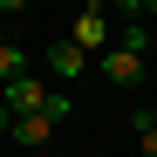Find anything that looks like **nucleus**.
Wrapping results in <instances>:
<instances>
[{
  "label": "nucleus",
  "instance_id": "nucleus-11",
  "mask_svg": "<svg viewBox=\"0 0 157 157\" xmlns=\"http://www.w3.org/2000/svg\"><path fill=\"white\" fill-rule=\"evenodd\" d=\"M137 123H157V89L144 96V109H137Z\"/></svg>",
  "mask_w": 157,
  "mask_h": 157
},
{
  "label": "nucleus",
  "instance_id": "nucleus-14",
  "mask_svg": "<svg viewBox=\"0 0 157 157\" xmlns=\"http://www.w3.org/2000/svg\"><path fill=\"white\" fill-rule=\"evenodd\" d=\"M144 14H157V0H144Z\"/></svg>",
  "mask_w": 157,
  "mask_h": 157
},
{
  "label": "nucleus",
  "instance_id": "nucleus-9",
  "mask_svg": "<svg viewBox=\"0 0 157 157\" xmlns=\"http://www.w3.org/2000/svg\"><path fill=\"white\" fill-rule=\"evenodd\" d=\"M102 7H116L123 21H137V14H144V0H102Z\"/></svg>",
  "mask_w": 157,
  "mask_h": 157
},
{
  "label": "nucleus",
  "instance_id": "nucleus-4",
  "mask_svg": "<svg viewBox=\"0 0 157 157\" xmlns=\"http://www.w3.org/2000/svg\"><path fill=\"white\" fill-rule=\"evenodd\" d=\"M0 102H7V109H14V116H34V109H41V102H48V89L34 82V75H21V82H7V89H0Z\"/></svg>",
  "mask_w": 157,
  "mask_h": 157
},
{
  "label": "nucleus",
  "instance_id": "nucleus-13",
  "mask_svg": "<svg viewBox=\"0 0 157 157\" xmlns=\"http://www.w3.org/2000/svg\"><path fill=\"white\" fill-rule=\"evenodd\" d=\"M21 7H28V0H0V14H21Z\"/></svg>",
  "mask_w": 157,
  "mask_h": 157
},
{
  "label": "nucleus",
  "instance_id": "nucleus-3",
  "mask_svg": "<svg viewBox=\"0 0 157 157\" xmlns=\"http://www.w3.org/2000/svg\"><path fill=\"white\" fill-rule=\"evenodd\" d=\"M82 68H89V55H82V48H75L68 34H62L55 48H48V75H55V82H75Z\"/></svg>",
  "mask_w": 157,
  "mask_h": 157
},
{
  "label": "nucleus",
  "instance_id": "nucleus-8",
  "mask_svg": "<svg viewBox=\"0 0 157 157\" xmlns=\"http://www.w3.org/2000/svg\"><path fill=\"white\" fill-rule=\"evenodd\" d=\"M68 109H75V102H68V89H48V102H41V116H48V123H68Z\"/></svg>",
  "mask_w": 157,
  "mask_h": 157
},
{
  "label": "nucleus",
  "instance_id": "nucleus-12",
  "mask_svg": "<svg viewBox=\"0 0 157 157\" xmlns=\"http://www.w3.org/2000/svg\"><path fill=\"white\" fill-rule=\"evenodd\" d=\"M7 130H14V109H7V102H0V137H7Z\"/></svg>",
  "mask_w": 157,
  "mask_h": 157
},
{
  "label": "nucleus",
  "instance_id": "nucleus-7",
  "mask_svg": "<svg viewBox=\"0 0 157 157\" xmlns=\"http://www.w3.org/2000/svg\"><path fill=\"white\" fill-rule=\"evenodd\" d=\"M28 75V55H21V41H0V89L7 82H21Z\"/></svg>",
  "mask_w": 157,
  "mask_h": 157
},
{
  "label": "nucleus",
  "instance_id": "nucleus-1",
  "mask_svg": "<svg viewBox=\"0 0 157 157\" xmlns=\"http://www.w3.org/2000/svg\"><path fill=\"white\" fill-rule=\"evenodd\" d=\"M68 41L82 48V55H109V48H116V28H109V14H102L96 0H89V7L68 21Z\"/></svg>",
  "mask_w": 157,
  "mask_h": 157
},
{
  "label": "nucleus",
  "instance_id": "nucleus-2",
  "mask_svg": "<svg viewBox=\"0 0 157 157\" xmlns=\"http://www.w3.org/2000/svg\"><path fill=\"white\" fill-rule=\"evenodd\" d=\"M96 68H102V82H116V89H137L144 75H150V62H144V55H130V48H109V55H96Z\"/></svg>",
  "mask_w": 157,
  "mask_h": 157
},
{
  "label": "nucleus",
  "instance_id": "nucleus-15",
  "mask_svg": "<svg viewBox=\"0 0 157 157\" xmlns=\"http://www.w3.org/2000/svg\"><path fill=\"white\" fill-rule=\"evenodd\" d=\"M150 75H157V62H150Z\"/></svg>",
  "mask_w": 157,
  "mask_h": 157
},
{
  "label": "nucleus",
  "instance_id": "nucleus-6",
  "mask_svg": "<svg viewBox=\"0 0 157 157\" xmlns=\"http://www.w3.org/2000/svg\"><path fill=\"white\" fill-rule=\"evenodd\" d=\"M116 48H130V55L150 62V28H144V14H137V21H116Z\"/></svg>",
  "mask_w": 157,
  "mask_h": 157
},
{
  "label": "nucleus",
  "instance_id": "nucleus-10",
  "mask_svg": "<svg viewBox=\"0 0 157 157\" xmlns=\"http://www.w3.org/2000/svg\"><path fill=\"white\" fill-rule=\"evenodd\" d=\"M137 137H144V157H157V123H137Z\"/></svg>",
  "mask_w": 157,
  "mask_h": 157
},
{
  "label": "nucleus",
  "instance_id": "nucleus-5",
  "mask_svg": "<svg viewBox=\"0 0 157 157\" xmlns=\"http://www.w3.org/2000/svg\"><path fill=\"white\" fill-rule=\"evenodd\" d=\"M7 137H14V144H48V137H55V123L34 109V116H14V130H7Z\"/></svg>",
  "mask_w": 157,
  "mask_h": 157
}]
</instances>
